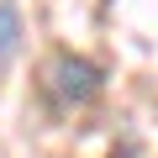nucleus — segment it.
<instances>
[{"instance_id": "obj_1", "label": "nucleus", "mask_w": 158, "mask_h": 158, "mask_svg": "<svg viewBox=\"0 0 158 158\" xmlns=\"http://www.w3.org/2000/svg\"><path fill=\"white\" fill-rule=\"evenodd\" d=\"M100 90H106V69L95 63V58H79V53H58L53 63H48V95L69 111V106H90V100H100Z\"/></svg>"}, {"instance_id": "obj_2", "label": "nucleus", "mask_w": 158, "mask_h": 158, "mask_svg": "<svg viewBox=\"0 0 158 158\" xmlns=\"http://www.w3.org/2000/svg\"><path fill=\"white\" fill-rule=\"evenodd\" d=\"M21 37H27V27H21L16 0H0V69H11V58L21 53Z\"/></svg>"}]
</instances>
